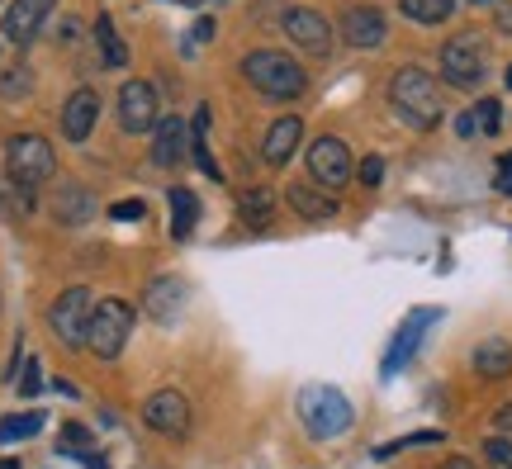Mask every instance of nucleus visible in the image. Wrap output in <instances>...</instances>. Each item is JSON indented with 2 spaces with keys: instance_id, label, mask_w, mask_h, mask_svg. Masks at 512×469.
I'll return each mask as SVG.
<instances>
[{
  "instance_id": "nucleus-1",
  "label": "nucleus",
  "mask_w": 512,
  "mask_h": 469,
  "mask_svg": "<svg viewBox=\"0 0 512 469\" xmlns=\"http://www.w3.org/2000/svg\"><path fill=\"white\" fill-rule=\"evenodd\" d=\"M242 76H247L266 100H299V95L309 91L304 67H299L290 53H275V48H256V53L242 57Z\"/></svg>"
},
{
  "instance_id": "nucleus-2",
  "label": "nucleus",
  "mask_w": 512,
  "mask_h": 469,
  "mask_svg": "<svg viewBox=\"0 0 512 469\" xmlns=\"http://www.w3.org/2000/svg\"><path fill=\"white\" fill-rule=\"evenodd\" d=\"M389 100L399 109V119H408L413 128H437L441 86H437V76H427L422 67H399L394 81H389Z\"/></svg>"
},
{
  "instance_id": "nucleus-3",
  "label": "nucleus",
  "mask_w": 512,
  "mask_h": 469,
  "mask_svg": "<svg viewBox=\"0 0 512 469\" xmlns=\"http://www.w3.org/2000/svg\"><path fill=\"white\" fill-rule=\"evenodd\" d=\"M5 171H10V181L24 185V190L48 185L57 176V157H53V147H48V138L15 133V138L5 143Z\"/></svg>"
},
{
  "instance_id": "nucleus-4",
  "label": "nucleus",
  "mask_w": 512,
  "mask_h": 469,
  "mask_svg": "<svg viewBox=\"0 0 512 469\" xmlns=\"http://www.w3.org/2000/svg\"><path fill=\"white\" fill-rule=\"evenodd\" d=\"M299 417H304V427L313 436H342L351 427V403L342 389H332V384H309L304 394H299Z\"/></svg>"
},
{
  "instance_id": "nucleus-5",
  "label": "nucleus",
  "mask_w": 512,
  "mask_h": 469,
  "mask_svg": "<svg viewBox=\"0 0 512 469\" xmlns=\"http://www.w3.org/2000/svg\"><path fill=\"white\" fill-rule=\"evenodd\" d=\"M128 332H133V308H128L124 299H105V304H95V313H91L86 346H91L100 361H114L128 346Z\"/></svg>"
},
{
  "instance_id": "nucleus-6",
  "label": "nucleus",
  "mask_w": 512,
  "mask_h": 469,
  "mask_svg": "<svg viewBox=\"0 0 512 469\" xmlns=\"http://www.w3.org/2000/svg\"><path fill=\"white\" fill-rule=\"evenodd\" d=\"M489 72V48H484V34H456L446 48H441V76L451 86H479Z\"/></svg>"
},
{
  "instance_id": "nucleus-7",
  "label": "nucleus",
  "mask_w": 512,
  "mask_h": 469,
  "mask_svg": "<svg viewBox=\"0 0 512 469\" xmlns=\"http://www.w3.org/2000/svg\"><path fill=\"white\" fill-rule=\"evenodd\" d=\"M91 313H95V299L91 289H62L48 308V327L62 346H86V327H91Z\"/></svg>"
},
{
  "instance_id": "nucleus-8",
  "label": "nucleus",
  "mask_w": 512,
  "mask_h": 469,
  "mask_svg": "<svg viewBox=\"0 0 512 469\" xmlns=\"http://www.w3.org/2000/svg\"><path fill=\"white\" fill-rule=\"evenodd\" d=\"M309 176H313V185L318 190H328V195H337L342 185L356 176V162H351V152H347V143L342 138H313V147H309Z\"/></svg>"
},
{
  "instance_id": "nucleus-9",
  "label": "nucleus",
  "mask_w": 512,
  "mask_h": 469,
  "mask_svg": "<svg viewBox=\"0 0 512 469\" xmlns=\"http://www.w3.org/2000/svg\"><path fill=\"white\" fill-rule=\"evenodd\" d=\"M280 29H285V38H290L294 48H304V53L323 57L332 48V24L313 5H290L285 15H280Z\"/></svg>"
},
{
  "instance_id": "nucleus-10",
  "label": "nucleus",
  "mask_w": 512,
  "mask_h": 469,
  "mask_svg": "<svg viewBox=\"0 0 512 469\" xmlns=\"http://www.w3.org/2000/svg\"><path fill=\"white\" fill-rule=\"evenodd\" d=\"M119 124L128 133H152L162 124V100H157V86L152 81H128L119 91Z\"/></svg>"
},
{
  "instance_id": "nucleus-11",
  "label": "nucleus",
  "mask_w": 512,
  "mask_h": 469,
  "mask_svg": "<svg viewBox=\"0 0 512 469\" xmlns=\"http://www.w3.org/2000/svg\"><path fill=\"white\" fill-rule=\"evenodd\" d=\"M143 422L162 436H185L190 432V398L181 389H157L143 403Z\"/></svg>"
},
{
  "instance_id": "nucleus-12",
  "label": "nucleus",
  "mask_w": 512,
  "mask_h": 469,
  "mask_svg": "<svg viewBox=\"0 0 512 469\" xmlns=\"http://www.w3.org/2000/svg\"><path fill=\"white\" fill-rule=\"evenodd\" d=\"M342 38H347L351 48H380L384 38H389V19H384V10H375V5H351L347 15H342Z\"/></svg>"
},
{
  "instance_id": "nucleus-13",
  "label": "nucleus",
  "mask_w": 512,
  "mask_h": 469,
  "mask_svg": "<svg viewBox=\"0 0 512 469\" xmlns=\"http://www.w3.org/2000/svg\"><path fill=\"white\" fill-rule=\"evenodd\" d=\"M427 323H437V308H418V313H408V318H403L399 337H394V342H389V351H384V375H399L403 365H408V356L422 346Z\"/></svg>"
},
{
  "instance_id": "nucleus-14",
  "label": "nucleus",
  "mask_w": 512,
  "mask_h": 469,
  "mask_svg": "<svg viewBox=\"0 0 512 469\" xmlns=\"http://www.w3.org/2000/svg\"><path fill=\"white\" fill-rule=\"evenodd\" d=\"M181 308H185V280L181 275H157V280L143 289V313L152 318V323L181 318Z\"/></svg>"
},
{
  "instance_id": "nucleus-15",
  "label": "nucleus",
  "mask_w": 512,
  "mask_h": 469,
  "mask_svg": "<svg viewBox=\"0 0 512 469\" xmlns=\"http://www.w3.org/2000/svg\"><path fill=\"white\" fill-rule=\"evenodd\" d=\"M95 119H100V95H95L91 86H81V91L67 95V105H62V133H67V143H86Z\"/></svg>"
},
{
  "instance_id": "nucleus-16",
  "label": "nucleus",
  "mask_w": 512,
  "mask_h": 469,
  "mask_svg": "<svg viewBox=\"0 0 512 469\" xmlns=\"http://www.w3.org/2000/svg\"><path fill=\"white\" fill-rule=\"evenodd\" d=\"M185 147H190V128L181 119H162V124L152 128V162L157 166L176 171L185 162Z\"/></svg>"
},
{
  "instance_id": "nucleus-17",
  "label": "nucleus",
  "mask_w": 512,
  "mask_h": 469,
  "mask_svg": "<svg viewBox=\"0 0 512 469\" xmlns=\"http://www.w3.org/2000/svg\"><path fill=\"white\" fill-rule=\"evenodd\" d=\"M299 138H304V124H299V114H285V119H275L271 128H266V143H261V157H266V166H285L294 157V147H299Z\"/></svg>"
},
{
  "instance_id": "nucleus-18",
  "label": "nucleus",
  "mask_w": 512,
  "mask_h": 469,
  "mask_svg": "<svg viewBox=\"0 0 512 469\" xmlns=\"http://www.w3.org/2000/svg\"><path fill=\"white\" fill-rule=\"evenodd\" d=\"M53 214L57 223H91L100 209H95V195L91 190H81V185H57V195H53Z\"/></svg>"
},
{
  "instance_id": "nucleus-19",
  "label": "nucleus",
  "mask_w": 512,
  "mask_h": 469,
  "mask_svg": "<svg viewBox=\"0 0 512 469\" xmlns=\"http://www.w3.org/2000/svg\"><path fill=\"white\" fill-rule=\"evenodd\" d=\"M43 10H48L43 0H15V5L5 10V38L19 43V48H24V43H34L38 24H43Z\"/></svg>"
},
{
  "instance_id": "nucleus-20",
  "label": "nucleus",
  "mask_w": 512,
  "mask_h": 469,
  "mask_svg": "<svg viewBox=\"0 0 512 469\" xmlns=\"http://www.w3.org/2000/svg\"><path fill=\"white\" fill-rule=\"evenodd\" d=\"M479 379H508L512 375V342L503 337H489V342L475 346V356H470Z\"/></svg>"
},
{
  "instance_id": "nucleus-21",
  "label": "nucleus",
  "mask_w": 512,
  "mask_h": 469,
  "mask_svg": "<svg viewBox=\"0 0 512 469\" xmlns=\"http://www.w3.org/2000/svg\"><path fill=\"white\" fill-rule=\"evenodd\" d=\"M285 199H290L294 214L313 218V223H323V218H337V195L318 190V185H290V190H285Z\"/></svg>"
},
{
  "instance_id": "nucleus-22",
  "label": "nucleus",
  "mask_w": 512,
  "mask_h": 469,
  "mask_svg": "<svg viewBox=\"0 0 512 469\" xmlns=\"http://www.w3.org/2000/svg\"><path fill=\"white\" fill-rule=\"evenodd\" d=\"M166 199H171V237H190L195 223H200V199H195V190L176 185Z\"/></svg>"
},
{
  "instance_id": "nucleus-23",
  "label": "nucleus",
  "mask_w": 512,
  "mask_h": 469,
  "mask_svg": "<svg viewBox=\"0 0 512 469\" xmlns=\"http://www.w3.org/2000/svg\"><path fill=\"white\" fill-rule=\"evenodd\" d=\"M95 43H100V57H105V67H128V48H124V38L114 34V19H110V15L95 19Z\"/></svg>"
},
{
  "instance_id": "nucleus-24",
  "label": "nucleus",
  "mask_w": 512,
  "mask_h": 469,
  "mask_svg": "<svg viewBox=\"0 0 512 469\" xmlns=\"http://www.w3.org/2000/svg\"><path fill=\"white\" fill-rule=\"evenodd\" d=\"M238 209L247 223H266L275 214V195L266 185H247V190H238Z\"/></svg>"
},
{
  "instance_id": "nucleus-25",
  "label": "nucleus",
  "mask_w": 512,
  "mask_h": 469,
  "mask_svg": "<svg viewBox=\"0 0 512 469\" xmlns=\"http://www.w3.org/2000/svg\"><path fill=\"white\" fill-rule=\"evenodd\" d=\"M399 10L413 24H446L451 10H456V0H399Z\"/></svg>"
},
{
  "instance_id": "nucleus-26",
  "label": "nucleus",
  "mask_w": 512,
  "mask_h": 469,
  "mask_svg": "<svg viewBox=\"0 0 512 469\" xmlns=\"http://www.w3.org/2000/svg\"><path fill=\"white\" fill-rule=\"evenodd\" d=\"M29 95H34V72H29V62H15V67L0 72V100H29Z\"/></svg>"
},
{
  "instance_id": "nucleus-27",
  "label": "nucleus",
  "mask_w": 512,
  "mask_h": 469,
  "mask_svg": "<svg viewBox=\"0 0 512 469\" xmlns=\"http://www.w3.org/2000/svg\"><path fill=\"white\" fill-rule=\"evenodd\" d=\"M43 432V413H10L0 417V441H29Z\"/></svg>"
},
{
  "instance_id": "nucleus-28",
  "label": "nucleus",
  "mask_w": 512,
  "mask_h": 469,
  "mask_svg": "<svg viewBox=\"0 0 512 469\" xmlns=\"http://www.w3.org/2000/svg\"><path fill=\"white\" fill-rule=\"evenodd\" d=\"M0 209H5V218H24L29 209H34V195H29L24 185L5 181V185H0Z\"/></svg>"
},
{
  "instance_id": "nucleus-29",
  "label": "nucleus",
  "mask_w": 512,
  "mask_h": 469,
  "mask_svg": "<svg viewBox=\"0 0 512 469\" xmlns=\"http://www.w3.org/2000/svg\"><path fill=\"white\" fill-rule=\"evenodd\" d=\"M57 451L62 455H81V460H86V455H91V432H86V427H62V441H57Z\"/></svg>"
},
{
  "instance_id": "nucleus-30",
  "label": "nucleus",
  "mask_w": 512,
  "mask_h": 469,
  "mask_svg": "<svg viewBox=\"0 0 512 469\" xmlns=\"http://www.w3.org/2000/svg\"><path fill=\"white\" fill-rule=\"evenodd\" d=\"M356 181H361V185H370V190H375V185L384 181V157H366V162L356 166Z\"/></svg>"
},
{
  "instance_id": "nucleus-31",
  "label": "nucleus",
  "mask_w": 512,
  "mask_h": 469,
  "mask_svg": "<svg viewBox=\"0 0 512 469\" xmlns=\"http://www.w3.org/2000/svg\"><path fill=\"white\" fill-rule=\"evenodd\" d=\"M479 128L484 133H498V124H503V109H498V100H479Z\"/></svg>"
},
{
  "instance_id": "nucleus-32",
  "label": "nucleus",
  "mask_w": 512,
  "mask_h": 469,
  "mask_svg": "<svg viewBox=\"0 0 512 469\" xmlns=\"http://www.w3.org/2000/svg\"><path fill=\"white\" fill-rule=\"evenodd\" d=\"M143 214H147V204H143V199H119V204L110 209V218H119V223H138Z\"/></svg>"
},
{
  "instance_id": "nucleus-33",
  "label": "nucleus",
  "mask_w": 512,
  "mask_h": 469,
  "mask_svg": "<svg viewBox=\"0 0 512 469\" xmlns=\"http://www.w3.org/2000/svg\"><path fill=\"white\" fill-rule=\"evenodd\" d=\"M484 455H489V460H494L498 469H512V441H484Z\"/></svg>"
},
{
  "instance_id": "nucleus-34",
  "label": "nucleus",
  "mask_w": 512,
  "mask_h": 469,
  "mask_svg": "<svg viewBox=\"0 0 512 469\" xmlns=\"http://www.w3.org/2000/svg\"><path fill=\"white\" fill-rule=\"evenodd\" d=\"M494 185L503 190V195H512V152H503V157H498V176H494Z\"/></svg>"
},
{
  "instance_id": "nucleus-35",
  "label": "nucleus",
  "mask_w": 512,
  "mask_h": 469,
  "mask_svg": "<svg viewBox=\"0 0 512 469\" xmlns=\"http://www.w3.org/2000/svg\"><path fill=\"white\" fill-rule=\"evenodd\" d=\"M38 384H43V375H38V361H29V370H24V379H19V394L34 398V394H38Z\"/></svg>"
},
{
  "instance_id": "nucleus-36",
  "label": "nucleus",
  "mask_w": 512,
  "mask_h": 469,
  "mask_svg": "<svg viewBox=\"0 0 512 469\" xmlns=\"http://www.w3.org/2000/svg\"><path fill=\"white\" fill-rule=\"evenodd\" d=\"M456 133H460V138H475V133H479V114H475V109L456 119Z\"/></svg>"
},
{
  "instance_id": "nucleus-37",
  "label": "nucleus",
  "mask_w": 512,
  "mask_h": 469,
  "mask_svg": "<svg viewBox=\"0 0 512 469\" xmlns=\"http://www.w3.org/2000/svg\"><path fill=\"white\" fill-rule=\"evenodd\" d=\"M498 29L512 34V0H498Z\"/></svg>"
},
{
  "instance_id": "nucleus-38",
  "label": "nucleus",
  "mask_w": 512,
  "mask_h": 469,
  "mask_svg": "<svg viewBox=\"0 0 512 469\" xmlns=\"http://www.w3.org/2000/svg\"><path fill=\"white\" fill-rule=\"evenodd\" d=\"M214 38V19H195V43H209Z\"/></svg>"
},
{
  "instance_id": "nucleus-39",
  "label": "nucleus",
  "mask_w": 512,
  "mask_h": 469,
  "mask_svg": "<svg viewBox=\"0 0 512 469\" xmlns=\"http://www.w3.org/2000/svg\"><path fill=\"white\" fill-rule=\"evenodd\" d=\"M437 469H475V465H470L465 455H456V460H446V465H437Z\"/></svg>"
},
{
  "instance_id": "nucleus-40",
  "label": "nucleus",
  "mask_w": 512,
  "mask_h": 469,
  "mask_svg": "<svg viewBox=\"0 0 512 469\" xmlns=\"http://www.w3.org/2000/svg\"><path fill=\"white\" fill-rule=\"evenodd\" d=\"M498 427H512V403L508 408H498Z\"/></svg>"
},
{
  "instance_id": "nucleus-41",
  "label": "nucleus",
  "mask_w": 512,
  "mask_h": 469,
  "mask_svg": "<svg viewBox=\"0 0 512 469\" xmlns=\"http://www.w3.org/2000/svg\"><path fill=\"white\" fill-rule=\"evenodd\" d=\"M0 469H19V465H15V460H0Z\"/></svg>"
},
{
  "instance_id": "nucleus-42",
  "label": "nucleus",
  "mask_w": 512,
  "mask_h": 469,
  "mask_svg": "<svg viewBox=\"0 0 512 469\" xmlns=\"http://www.w3.org/2000/svg\"><path fill=\"white\" fill-rule=\"evenodd\" d=\"M176 5H204V0H176Z\"/></svg>"
},
{
  "instance_id": "nucleus-43",
  "label": "nucleus",
  "mask_w": 512,
  "mask_h": 469,
  "mask_svg": "<svg viewBox=\"0 0 512 469\" xmlns=\"http://www.w3.org/2000/svg\"><path fill=\"white\" fill-rule=\"evenodd\" d=\"M508 86H512V67H508Z\"/></svg>"
},
{
  "instance_id": "nucleus-44",
  "label": "nucleus",
  "mask_w": 512,
  "mask_h": 469,
  "mask_svg": "<svg viewBox=\"0 0 512 469\" xmlns=\"http://www.w3.org/2000/svg\"><path fill=\"white\" fill-rule=\"evenodd\" d=\"M43 5H48V0H43Z\"/></svg>"
}]
</instances>
